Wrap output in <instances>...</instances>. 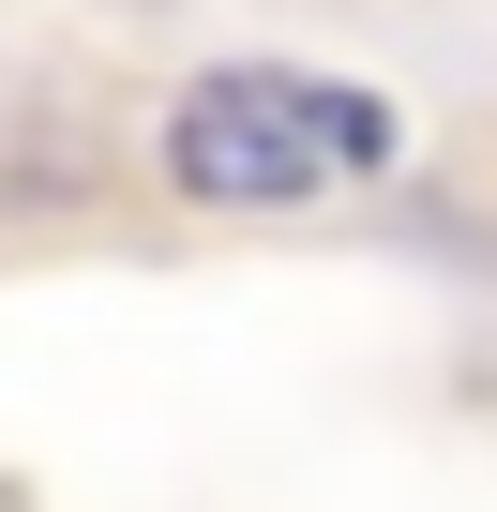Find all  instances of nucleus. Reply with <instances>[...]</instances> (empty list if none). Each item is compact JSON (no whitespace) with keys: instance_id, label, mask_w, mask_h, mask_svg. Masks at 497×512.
<instances>
[{"instance_id":"obj_1","label":"nucleus","mask_w":497,"mask_h":512,"mask_svg":"<svg viewBox=\"0 0 497 512\" xmlns=\"http://www.w3.org/2000/svg\"><path fill=\"white\" fill-rule=\"evenodd\" d=\"M151 166L196 211H317L332 181H377L392 166V106L377 91H332V76H287V61H211L166 106Z\"/></svg>"}]
</instances>
